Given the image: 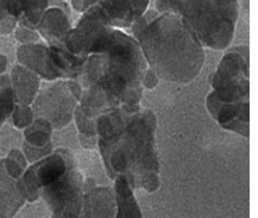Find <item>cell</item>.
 <instances>
[{"label":"cell","instance_id":"obj_15","mask_svg":"<svg viewBox=\"0 0 258 218\" xmlns=\"http://www.w3.org/2000/svg\"><path fill=\"white\" fill-rule=\"evenodd\" d=\"M113 181V192L116 199L114 218H143L140 204L134 196V189L130 186L126 176H116Z\"/></svg>","mask_w":258,"mask_h":218},{"label":"cell","instance_id":"obj_3","mask_svg":"<svg viewBox=\"0 0 258 218\" xmlns=\"http://www.w3.org/2000/svg\"><path fill=\"white\" fill-rule=\"evenodd\" d=\"M136 39L159 80L188 84L204 66L205 48L176 13H158Z\"/></svg>","mask_w":258,"mask_h":218},{"label":"cell","instance_id":"obj_24","mask_svg":"<svg viewBox=\"0 0 258 218\" xmlns=\"http://www.w3.org/2000/svg\"><path fill=\"white\" fill-rule=\"evenodd\" d=\"M14 35H16V39H17L21 45L43 42L41 35L38 34V31L34 30V28L24 27V25L18 24L17 27H16V30H14Z\"/></svg>","mask_w":258,"mask_h":218},{"label":"cell","instance_id":"obj_28","mask_svg":"<svg viewBox=\"0 0 258 218\" xmlns=\"http://www.w3.org/2000/svg\"><path fill=\"white\" fill-rule=\"evenodd\" d=\"M159 83V79L156 76L155 73L152 72L151 69H147L144 77H143V88H147V90H154L156 85Z\"/></svg>","mask_w":258,"mask_h":218},{"label":"cell","instance_id":"obj_20","mask_svg":"<svg viewBox=\"0 0 258 218\" xmlns=\"http://www.w3.org/2000/svg\"><path fill=\"white\" fill-rule=\"evenodd\" d=\"M52 218H87L84 208V194L67 201L52 212Z\"/></svg>","mask_w":258,"mask_h":218},{"label":"cell","instance_id":"obj_26","mask_svg":"<svg viewBox=\"0 0 258 218\" xmlns=\"http://www.w3.org/2000/svg\"><path fill=\"white\" fill-rule=\"evenodd\" d=\"M180 0H155V10L158 13H176L179 10Z\"/></svg>","mask_w":258,"mask_h":218},{"label":"cell","instance_id":"obj_2","mask_svg":"<svg viewBox=\"0 0 258 218\" xmlns=\"http://www.w3.org/2000/svg\"><path fill=\"white\" fill-rule=\"evenodd\" d=\"M147 69L137 39L126 31L113 28L103 52L90 54L85 61L77 79L83 87L78 106L96 121L103 112L123 103L140 105Z\"/></svg>","mask_w":258,"mask_h":218},{"label":"cell","instance_id":"obj_11","mask_svg":"<svg viewBox=\"0 0 258 218\" xmlns=\"http://www.w3.org/2000/svg\"><path fill=\"white\" fill-rule=\"evenodd\" d=\"M73 25L69 20L67 12L60 6H50L45 10L39 23L36 24V31L46 45H63V39Z\"/></svg>","mask_w":258,"mask_h":218},{"label":"cell","instance_id":"obj_17","mask_svg":"<svg viewBox=\"0 0 258 218\" xmlns=\"http://www.w3.org/2000/svg\"><path fill=\"white\" fill-rule=\"evenodd\" d=\"M110 23L117 30H128L138 18L132 0H96Z\"/></svg>","mask_w":258,"mask_h":218},{"label":"cell","instance_id":"obj_8","mask_svg":"<svg viewBox=\"0 0 258 218\" xmlns=\"http://www.w3.org/2000/svg\"><path fill=\"white\" fill-rule=\"evenodd\" d=\"M84 176L78 170L77 161L74 158L66 172L57 181L39 192V199L45 201L49 211L53 212L67 201L84 194Z\"/></svg>","mask_w":258,"mask_h":218},{"label":"cell","instance_id":"obj_25","mask_svg":"<svg viewBox=\"0 0 258 218\" xmlns=\"http://www.w3.org/2000/svg\"><path fill=\"white\" fill-rule=\"evenodd\" d=\"M50 152H52V143L43 145V147H32V145L24 143V155L28 164L36 162L38 159L46 157Z\"/></svg>","mask_w":258,"mask_h":218},{"label":"cell","instance_id":"obj_6","mask_svg":"<svg viewBox=\"0 0 258 218\" xmlns=\"http://www.w3.org/2000/svg\"><path fill=\"white\" fill-rule=\"evenodd\" d=\"M50 84L41 85L31 109L35 118H42L53 129L67 126L80 103L83 87L77 80H54Z\"/></svg>","mask_w":258,"mask_h":218},{"label":"cell","instance_id":"obj_5","mask_svg":"<svg viewBox=\"0 0 258 218\" xmlns=\"http://www.w3.org/2000/svg\"><path fill=\"white\" fill-rule=\"evenodd\" d=\"M248 67V45L230 48L223 54L211 80L212 92L221 102L250 101Z\"/></svg>","mask_w":258,"mask_h":218},{"label":"cell","instance_id":"obj_12","mask_svg":"<svg viewBox=\"0 0 258 218\" xmlns=\"http://www.w3.org/2000/svg\"><path fill=\"white\" fill-rule=\"evenodd\" d=\"M84 208L87 218H114L116 199L113 188L92 186L84 190Z\"/></svg>","mask_w":258,"mask_h":218},{"label":"cell","instance_id":"obj_30","mask_svg":"<svg viewBox=\"0 0 258 218\" xmlns=\"http://www.w3.org/2000/svg\"><path fill=\"white\" fill-rule=\"evenodd\" d=\"M7 67H9V59H7L5 54L0 53V76L5 74V72L7 70Z\"/></svg>","mask_w":258,"mask_h":218},{"label":"cell","instance_id":"obj_27","mask_svg":"<svg viewBox=\"0 0 258 218\" xmlns=\"http://www.w3.org/2000/svg\"><path fill=\"white\" fill-rule=\"evenodd\" d=\"M17 25V18L13 17V16H7L5 20L0 21V34H2V35H9V34L14 32Z\"/></svg>","mask_w":258,"mask_h":218},{"label":"cell","instance_id":"obj_4","mask_svg":"<svg viewBox=\"0 0 258 218\" xmlns=\"http://www.w3.org/2000/svg\"><path fill=\"white\" fill-rule=\"evenodd\" d=\"M177 14L204 48L226 50L233 41L239 0H180Z\"/></svg>","mask_w":258,"mask_h":218},{"label":"cell","instance_id":"obj_9","mask_svg":"<svg viewBox=\"0 0 258 218\" xmlns=\"http://www.w3.org/2000/svg\"><path fill=\"white\" fill-rule=\"evenodd\" d=\"M207 108L223 129L248 137L250 134V101L223 103L211 91L207 95Z\"/></svg>","mask_w":258,"mask_h":218},{"label":"cell","instance_id":"obj_23","mask_svg":"<svg viewBox=\"0 0 258 218\" xmlns=\"http://www.w3.org/2000/svg\"><path fill=\"white\" fill-rule=\"evenodd\" d=\"M74 121L77 125V129L80 134H84V136H96V121L91 119L90 116H87L81 111V109L76 108L74 112Z\"/></svg>","mask_w":258,"mask_h":218},{"label":"cell","instance_id":"obj_14","mask_svg":"<svg viewBox=\"0 0 258 218\" xmlns=\"http://www.w3.org/2000/svg\"><path fill=\"white\" fill-rule=\"evenodd\" d=\"M25 204V199L17 186V181L9 175L5 158L0 159V215L12 218Z\"/></svg>","mask_w":258,"mask_h":218},{"label":"cell","instance_id":"obj_18","mask_svg":"<svg viewBox=\"0 0 258 218\" xmlns=\"http://www.w3.org/2000/svg\"><path fill=\"white\" fill-rule=\"evenodd\" d=\"M52 125L46 119L35 118L30 126L24 129V137L27 144L32 147H43L50 143Z\"/></svg>","mask_w":258,"mask_h":218},{"label":"cell","instance_id":"obj_29","mask_svg":"<svg viewBox=\"0 0 258 218\" xmlns=\"http://www.w3.org/2000/svg\"><path fill=\"white\" fill-rule=\"evenodd\" d=\"M78 139H80L81 145L84 148H88V150H92V148H95L96 145H98V137L96 136H84V134H80Z\"/></svg>","mask_w":258,"mask_h":218},{"label":"cell","instance_id":"obj_7","mask_svg":"<svg viewBox=\"0 0 258 218\" xmlns=\"http://www.w3.org/2000/svg\"><path fill=\"white\" fill-rule=\"evenodd\" d=\"M73 159L74 157L69 150L57 148L28 165L23 176L17 179V186L25 201L34 203L39 200V192L57 181L70 167Z\"/></svg>","mask_w":258,"mask_h":218},{"label":"cell","instance_id":"obj_22","mask_svg":"<svg viewBox=\"0 0 258 218\" xmlns=\"http://www.w3.org/2000/svg\"><path fill=\"white\" fill-rule=\"evenodd\" d=\"M12 119L13 125L17 129H25L34 122L35 115H34L30 105H16L12 114Z\"/></svg>","mask_w":258,"mask_h":218},{"label":"cell","instance_id":"obj_1","mask_svg":"<svg viewBox=\"0 0 258 218\" xmlns=\"http://www.w3.org/2000/svg\"><path fill=\"white\" fill-rule=\"evenodd\" d=\"M96 137L110 179L123 175L134 190L159 189L156 116L151 109L130 103L109 109L96 118Z\"/></svg>","mask_w":258,"mask_h":218},{"label":"cell","instance_id":"obj_31","mask_svg":"<svg viewBox=\"0 0 258 218\" xmlns=\"http://www.w3.org/2000/svg\"><path fill=\"white\" fill-rule=\"evenodd\" d=\"M0 218H6V217H2V215H0Z\"/></svg>","mask_w":258,"mask_h":218},{"label":"cell","instance_id":"obj_10","mask_svg":"<svg viewBox=\"0 0 258 218\" xmlns=\"http://www.w3.org/2000/svg\"><path fill=\"white\" fill-rule=\"evenodd\" d=\"M17 62L39 76V79L46 81L61 79V74L52 62L50 49L45 42L20 45L17 48Z\"/></svg>","mask_w":258,"mask_h":218},{"label":"cell","instance_id":"obj_21","mask_svg":"<svg viewBox=\"0 0 258 218\" xmlns=\"http://www.w3.org/2000/svg\"><path fill=\"white\" fill-rule=\"evenodd\" d=\"M5 165H6V170L9 172V175L14 178L17 181L18 178H21L23 174L28 167V162L25 159L24 152L20 151V150H12L9 152V155L5 158Z\"/></svg>","mask_w":258,"mask_h":218},{"label":"cell","instance_id":"obj_16","mask_svg":"<svg viewBox=\"0 0 258 218\" xmlns=\"http://www.w3.org/2000/svg\"><path fill=\"white\" fill-rule=\"evenodd\" d=\"M49 49H50L52 62L61 74V79L77 80L84 69L85 61L88 56L72 53L63 45H52V46H49Z\"/></svg>","mask_w":258,"mask_h":218},{"label":"cell","instance_id":"obj_19","mask_svg":"<svg viewBox=\"0 0 258 218\" xmlns=\"http://www.w3.org/2000/svg\"><path fill=\"white\" fill-rule=\"evenodd\" d=\"M16 105L17 103L13 94L10 74H2L0 76V125L6 121L7 118L12 116Z\"/></svg>","mask_w":258,"mask_h":218},{"label":"cell","instance_id":"obj_13","mask_svg":"<svg viewBox=\"0 0 258 218\" xmlns=\"http://www.w3.org/2000/svg\"><path fill=\"white\" fill-rule=\"evenodd\" d=\"M10 83H12L13 94L17 105H30L34 102L36 94L41 88V79L30 69L16 65L13 66L10 73Z\"/></svg>","mask_w":258,"mask_h":218}]
</instances>
